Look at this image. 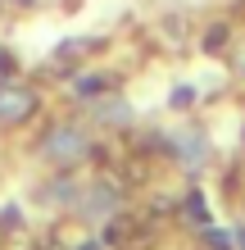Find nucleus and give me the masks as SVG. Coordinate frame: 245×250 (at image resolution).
Segmentation results:
<instances>
[{"mask_svg":"<svg viewBox=\"0 0 245 250\" xmlns=\"http://www.w3.org/2000/svg\"><path fill=\"white\" fill-rule=\"evenodd\" d=\"M14 78V60H9V50H0V86H5Z\"/></svg>","mask_w":245,"mask_h":250,"instance_id":"f8f14e48","label":"nucleus"},{"mask_svg":"<svg viewBox=\"0 0 245 250\" xmlns=\"http://www.w3.org/2000/svg\"><path fill=\"white\" fill-rule=\"evenodd\" d=\"M168 146L186 159V168H200L209 159V141H205V132H195V127H182V132H172Z\"/></svg>","mask_w":245,"mask_h":250,"instance_id":"f03ea898","label":"nucleus"},{"mask_svg":"<svg viewBox=\"0 0 245 250\" xmlns=\"http://www.w3.org/2000/svg\"><path fill=\"white\" fill-rule=\"evenodd\" d=\"M191 100H195V91H191V86H177V91L168 96V105H172V109H186Z\"/></svg>","mask_w":245,"mask_h":250,"instance_id":"9d476101","label":"nucleus"},{"mask_svg":"<svg viewBox=\"0 0 245 250\" xmlns=\"http://www.w3.org/2000/svg\"><path fill=\"white\" fill-rule=\"evenodd\" d=\"M9 5H27V0H9Z\"/></svg>","mask_w":245,"mask_h":250,"instance_id":"2eb2a0df","label":"nucleus"},{"mask_svg":"<svg viewBox=\"0 0 245 250\" xmlns=\"http://www.w3.org/2000/svg\"><path fill=\"white\" fill-rule=\"evenodd\" d=\"M46 155L55 159V164H73V159L86 155V132L77 127H55L50 137H46Z\"/></svg>","mask_w":245,"mask_h":250,"instance_id":"f257e3e1","label":"nucleus"},{"mask_svg":"<svg viewBox=\"0 0 245 250\" xmlns=\"http://www.w3.org/2000/svg\"><path fill=\"white\" fill-rule=\"evenodd\" d=\"M82 250H100V241H86V246H82Z\"/></svg>","mask_w":245,"mask_h":250,"instance_id":"ddd939ff","label":"nucleus"},{"mask_svg":"<svg viewBox=\"0 0 245 250\" xmlns=\"http://www.w3.org/2000/svg\"><path fill=\"white\" fill-rule=\"evenodd\" d=\"M95 119H105V123H127V105L123 100H100V105H91Z\"/></svg>","mask_w":245,"mask_h":250,"instance_id":"39448f33","label":"nucleus"},{"mask_svg":"<svg viewBox=\"0 0 245 250\" xmlns=\"http://www.w3.org/2000/svg\"><path fill=\"white\" fill-rule=\"evenodd\" d=\"M32 109H37L32 91H0V123H23Z\"/></svg>","mask_w":245,"mask_h":250,"instance_id":"7ed1b4c3","label":"nucleus"},{"mask_svg":"<svg viewBox=\"0 0 245 250\" xmlns=\"http://www.w3.org/2000/svg\"><path fill=\"white\" fill-rule=\"evenodd\" d=\"M105 237H109L113 246H127V237H132V223H123V218H118V223H109Z\"/></svg>","mask_w":245,"mask_h":250,"instance_id":"1a4fd4ad","label":"nucleus"},{"mask_svg":"<svg viewBox=\"0 0 245 250\" xmlns=\"http://www.w3.org/2000/svg\"><path fill=\"white\" fill-rule=\"evenodd\" d=\"M186 214H191L195 223H205V218H209V209H205V196H191V200H186Z\"/></svg>","mask_w":245,"mask_h":250,"instance_id":"9b49d317","label":"nucleus"},{"mask_svg":"<svg viewBox=\"0 0 245 250\" xmlns=\"http://www.w3.org/2000/svg\"><path fill=\"white\" fill-rule=\"evenodd\" d=\"M236 241H241V246H245V228H241V237H236Z\"/></svg>","mask_w":245,"mask_h":250,"instance_id":"4468645a","label":"nucleus"},{"mask_svg":"<svg viewBox=\"0 0 245 250\" xmlns=\"http://www.w3.org/2000/svg\"><path fill=\"white\" fill-rule=\"evenodd\" d=\"M232 241H236L232 232H223V228H205V246H209V250H232Z\"/></svg>","mask_w":245,"mask_h":250,"instance_id":"0eeeda50","label":"nucleus"},{"mask_svg":"<svg viewBox=\"0 0 245 250\" xmlns=\"http://www.w3.org/2000/svg\"><path fill=\"white\" fill-rule=\"evenodd\" d=\"M113 205H118V191L105 182V187H91V191H86V205H82V209L95 218V214H113Z\"/></svg>","mask_w":245,"mask_h":250,"instance_id":"20e7f679","label":"nucleus"},{"mask_svg":"<svg viewBox=\"0 0 245 250\" xmlns=\"http://www.w3.org/2000/svg\"><path fill=\"white\" fill-rule=\"evenodd\" d=\"M86 50H95V41L91 37H77V41H64V46L55 50V60H73V55H86Z\"/></svg>","mask_w":245,"mask_h":250,"instance_id":"423d86ee","label":"nucleus"},{"mask_svg":"<svg viewBox=\"0 0 245 250\" xmlns=\"http://www.w3.org/2000/svg\"><path fill=\"white\" fill-rule=\"evenodd\" d=\"M105 86H109L105 78H77V86H73V91H77V96H86V100H91L95 91H105Z\"/></svg>","mask_w":245,"mask_h":250,"instance_id":"6e6552de","label":"nucleus"}]
</instances>
